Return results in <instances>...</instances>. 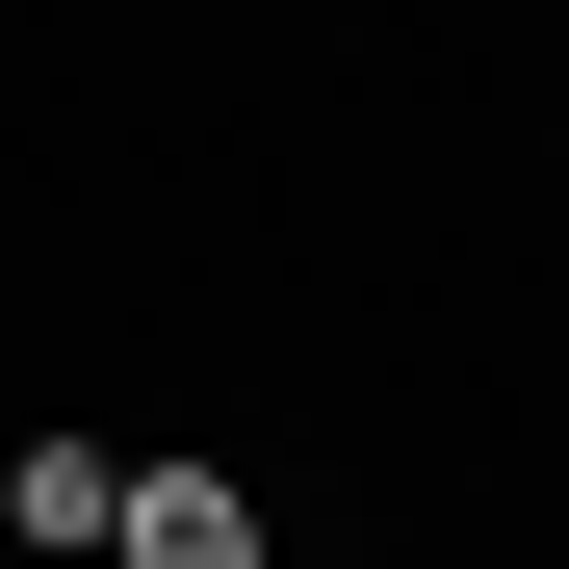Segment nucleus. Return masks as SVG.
<instances>
[{"mask_svg":"<svg viewBox=\"0 0 569 569\" xmlns=\"http://www.w3.org/2000/svg\"><path fill=\"white\" fill-rule=\"evenodd\" d=\"M0 518H27L52 569H104V518H130V466H104V440H0Z\"/></svg>","mask_w":569,"mask_h":569,"instance_id":"f03ea898","label":"nucleus"},{"mask_svg":"<svg viewBox=\"0 0 569 569\" xmlns=\"http://www.w3.org/2000/svg\"><path fill=\"white\" fill-rule=\"evenodd\" d=\"M104 569H259V492H208V466H130Z\"/></svg>","mask_w":569,"mask_h":569,"instance_id":"f257e3e1","label":"nucleus"}]
</instances>
